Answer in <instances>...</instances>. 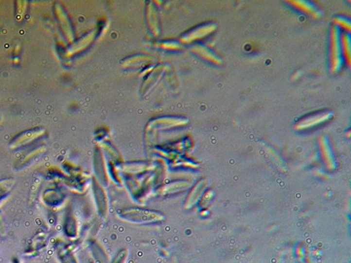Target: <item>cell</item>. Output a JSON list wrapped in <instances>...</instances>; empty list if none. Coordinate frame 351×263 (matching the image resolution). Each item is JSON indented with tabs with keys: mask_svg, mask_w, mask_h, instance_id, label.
Here are the masks:
<instances>
[{
	"mask_svg": "<svg viewBox=\"0 0 351 263\" xmlns=\"http://www.w3.org/2000/svg\"><path fill=\"white\" fill-rule=\"evenodd\" d=\"M330 68L333 73L337 72L342 68V48L340 42V32L335 26H333L330 32Z\"/></svg>",
	"mask_w": 351,
	"mask_h": 263,
	"instance_id": "cell-1",
	"label": "cell"
},
{
	"mask_svg": "<svg viewBox=\"0 0 351 263\" xmlns=\"http://www.w3.org/2000/svg\"><path fill=\"white\" fill-rule=\"evenodd\" d=\"M332 118V114L330 112H320L304 117L298 121L294 127L297 130H306L308 128L319 126L325 121H328L329 118Z\"/></svg>",
	"mask_w": 351,
	"mask_h": 263,
	"instance_id": "cell-2",
	"label": "cell"
},
{
	"mask_svg": "<svg viewBox=\"0 0 351 263\" xmlns=\"http://www.w3.org/2000/svg\"><path fill=\"white\" fill-rule=\"evenodd\" d=\"M217 26L215 24H206V25H202L200 27L198 28H194V30L191 31V32L186 34L183 41L185 43H191V42H195L196 41H198L200 39H202L204 37L207 36L208 34L212 33L215 29H216Z\"/></svg>",
	"mask_w": 351,
	"mask_h": 263,
	"instance_id": "cell-3",
	"label": "cell"
},
{
	"mask_svg": "<svg viewBox=\"0 0 351 263\" xmlns=\"http://www.w3.org/2000/svg\"><path fill=\"white\" fill-rule=\"evenodd\" d=\"M192 50L194 54L198 55L202 59L207 61L210 64H215V65H221L222 61L219 56H217L212 50L209 49L206 46L201 44H194L192 47Z\"/></svg>",
	"mask_w": 351,
	"mask_h": 263,
	"instance_id": "cell-4",
	"label": "cell"
},
{
	"mask_svg": "<svg viewBox=\"0 0 351 263\" xmlns=\"http://www.w3.org/2000/svg\"><path fill=\"white\" fill-rule=\"evenodd\" d=\"M291 5H293L294 7H296L297 9L301 11L305 14L310 15L314 18H319L320 16V13L316 8L315 5H313L308 1H302V0H294V1H290Z\"/></svg>",
	"mask_w": 351,
	"mask_h": 263,
	"instance_id": "cell-5",
	"label": "cell"
},
{
	"mask_svg": "<svg viewBox=\"0 0 351 263\" xmlns=\"http://www.w3.org/2000/svg\"><path fill=\"white\" fill-rule=\"evenodd\" d=\"M319 148H320L322 159L324 160L325 163L329 166L332 167L333 165V154H332V150L329 145V141L326 137H320V140H319Z\"/></svg>",
	"mask_w": 351,
	"mask_h": 263,
	"instance_id": "cell-6",
	"label": "cell"
},
{
	"mask_svg": "<svg viewBox=\"0 0 351 263\" xmlns=\"http://www.w3.org/2000/svg\"><path fill=\"white\" fill-rule=\"evenodd\" d=\"M340 42L342 48L343 58L346 61L347 64L351 65V37L348 33H340Z\"/></svg>",
	"mask_w": 351,
	"mask_h": 263,
	"instance_id": "cell-7",
	"label": "cell"
},
{
	"mask_svg": "<svg viewBox=\"0 0 351 263\" xmlns=\"http://www.w3.org/2000/svg\"><path fill=\"white\" fill-rule=\"evenodd\" d=\"M333 22L336 28H341L345 30V33L351 32V20L349 18H345V17H340L338 16L336 18H334L333 19Z\"/></svg>",
	"mask_w": 351,
	"mask_h": 263,
	"instance_id": "cell-8",
	"label": "cell"
}]
</instances>
